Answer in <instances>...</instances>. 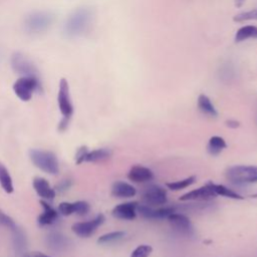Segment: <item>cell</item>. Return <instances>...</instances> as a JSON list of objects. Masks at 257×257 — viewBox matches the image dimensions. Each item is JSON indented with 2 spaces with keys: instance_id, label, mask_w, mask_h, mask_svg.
<instances>
[{
  "instance_id": "4fadbf2b",
  "label": "cell",
  "mask_w": 257,
  "mask_h": 257,
  "mask_svg": "<svg viewBox=\"0 0 257 257\" xmlns=\"http://www.w3.org/2000/svg\"><path fill=\"white\" fill-rule=\"evenodd\" d=\"M137 202H125L116 205L112 209V216L121 220H134L137 216L138 209Z\"/></svg>"
},
{
  "instance_id": "83f0119b",
  "label": "cell",
  "mask_w": 257,
  "mask_h": 257,
  "mask_svg": "<svg viewBox=\"0 0 257 257\" xmlns=\"http://www.w3.org/2000/svg\"><path fill=\"white\" fill-rule=\"evenodd\" d=\"M196 181V177L195 176H190L186 179H183V180H179V181H176V182H171V183H167L166 186L170 189V190H173V191H180L182 189H185L189 186H191L192 184H194Z\"/></svg>"
},
{
  "instance_id": "5bb4252c",
  "label": "cell",
  "mask_w": 257,
  "mask_h": 257,
  "mask_svg": "<svg viewBox=\"0 0 257 257\" xmlns=\"http://www.w3.org/2000/svg\"><path fill=\"white\" fill-rule=\"evenodd\" d=\"M167 219L169 223L173 226V228H175L180 233L189 235L193 233V225L187 216L174 212L169 215Z\"/></svg>"
},
{
  "instance_id": "74e56055",
  "label": "cell",
  "mask_w": 257,
  "mask_h": 257,
  "mask_svg": "<svg viewBox=\"0 0 257 257\" xmlns=\"http://www.w3.org/2000/svg\"><path fill=\"white\" fill-rule=\"evenodd\" d=\"M245 1H246V0H234V3H235V6H236V7L240 8V7L243 6V4L245 3Z\"/></svg>"
},
{
  "instance_id": "8d00e7d4",
  "label": "cell",
  "mask_w": 257,
  "mask_h": 257,
  "mask_svg": "<svg viewBox=\"0 0 257 257\" xmlns=\"http://www.w3.org/2000/svg\"><path fill=\"white\" fill-rule=\"evenodd\" d=\"M225 123L228 127H231V128H237L240 125V122L235 119H228V120H226Z\"/></svg>"
},
{
  "instance_id": "3957f363",
  "label": "cell",
  "mask_w": 257,
  "mask_h": 257,
  "mask_svg": "<svg viewBox=\"0 0 257 257\" xmlns=\"http://www.w3.org/2000/svg\"><path fill=\"white\" fill-rule=\"evenodd\" d=\"M91 21V12L86 8H80L73 12L65 24V33L69 37L79 36L84 33Z\"/></svg>"
},
{
  "instance_id": "52a82bcc",
  "label": "cell",
  "mask_w": 257,
  "mask_h": 257,
  "mask_svg": "<svg viewBox=\"0 0 257 257\" xmlns=\"http://www.w3.org/2000/svg\"><path fill=\"white\" fill-rule=\"evenodd\" d=\"M11 66L13 70L21 76H30L39 78L38 71L33 63L22 53L16 52L11 57Z\"/></svg>"
},
{
  "instance_id": "d6a6232c",
  "label": "cell",
  "mask_w": 257,
  "mask_h": 257,
  "mask_svg": "<svg viewBox=\"0 0 257 257\" xmlns=\"http://www.w3.org/2000/svg\"><path fill=\"white\" fill-rule=\"evenodd\" d=\"M57 211L63 216H70L73 214V203H70V202L60 203L58 205Z\"/></svg>"
},
{
  "instance_id": "1f68e13d",
  "label": "cell",
  "mask_w": 257,
  "mask_h": 257,
  "mask_svg": "<svg viewBox=\"0 0 257 257\" xmlns=\"http://www.w3.org/2000/svg\"><path fill=\"white\" fill-rule=\"evenodd\" d=\"M0 225L10 229V230H13L17 227V225L15 224L14 220L8 216L7 214H5L2 210H0Z\"/></svg>"
},
{
  "instance_id": "f1b7e54d",
  "label": "cell",
  "mask_w": 257,
  "mask_h": 257,
  "mask_svg": "<svg viewBox=\"0 0 257 257\" xmlns=\"http://www.w3.org/2000/svg\"><path fill=\"white\" fill-rule=\"evenodd\" d=\"M152 252L153 247L151 245L142 244L133 250V252L131 253V257H149Z\"/></svg>"
},
{
  "instance_id": "4316f807",
  "label": "cell",
  "mask_w": 257,
  "mask_h": 257,
  "mask_svg": "<svg viewBox=\"0 0 257 257\" xmlns=\"http://www.w3.org/2000/svg\"><path fill=\"white\" fill-rule=\"evenodd\" d=\"M125 233L123 231H113V232H109L106 234L101 235L98 239H97V243L98 244H109V243H113L116 242L120 239H122L124 237Z\"/></svg>"
},
{
  "instance_id": "2e32d148",
  "label": "cell",
  "mask_w": 257,
  "mask_h": 257,
  "mask_svg": "<svg viewBox=\"0 0 257 257\" xmlns=\"http://www.w3.org/2000/svg\"><path fill=\"white\" fill-rule=\"evenodd\" d=\"M127 178L135 183H144L153 180L154 173L151 169L145 166L136 165L132 167L131 170L128 171Z\"/></svg>"
},
{
  "instance_id": "ac0fdd59",
  "label": "cell",
  "mask_w": 257,
  "mask_h": 257,
  "mask_svg": "<svg viewBox=\"0 0 257 257\" xmlns=\"http://www.w3.org/2000/svg\"><path fill=\"white\" fill-rule=\"evenodd\" d=\"M68 238L59 232H51L46 236L47 246L55 251L64 250L68 246Z\"/></svg>"
},
{
  "instance_id": "e0dca14e",
  "label": "cell",
  "mask_w": 257,
  "mask_h": 257,
  "mask_svg": "<svg viewBox=\"0 0 257 257\" xmlns=\"http://www.w3.org/2000/svg\"><path fill=\"white\" fill-rule=\"evenodd\" d=\"M137 194L134 186L122 181H116L111 186V195L117 198H131Z\"/></svg>"
},
{
  "instance_id": "4dcf8cb0",
  "label": "cell",
  "mask_w": 257,
  "mask_h": 257,
  "mask_svg": "<svg viewBox=\"0 0 257 257\" xmlns=\"http://www.w3.org/2000/svg\"><path fill=\"white\" fill-rule=\"evenodd\" d=\"M90 207L89 204L85 201H76L73 202V214L78 216H83L88 213Z\"/></svg>"
},
{
  "instance_id": "e575fe53",
  "label": "cell",
  "mask_w": 257,
  "mask_h": 257,
  "mask_svg": "<svg viewBox=\"0 0 257 257\" xmlns=\"http://www.w3.org/2000/svg\"><path fill=\"white\" fill-rule=\"evenodd\" d=\"M71 185H72L71 180L65 179V180L60 181V182L55 186L54 190H55V192H56V191H58V192H64V191L68 190V189L71 187Z\"/></svg>"
},
{
  "instance_id": "d6986e66",
  "label": "cell",
  "mask_w": 257,
  "mask_h": 257,
  "mask_svg": "<svg viewBox=\"0 0 257 257\" xmlns=\"http://www.w3.org/2000/svg\"><path fill=\"white\" fill-rule=\"evenodd\" d=\"M236 76H237L236 67L232 62L226 61L220 65L218 69V77L222 82L230 83L236 78Z\"/></svg>"
},
{
  "instance_id": "44dd1931",
  "label": "cell",
  "mask_w": 257,
  "mask_h": 257,
  "mask_svg": "<svg viewBox=\"0 0 257 257\" xmlns=\"http://www.w3.org/2000/svg\"><path fill=\"white\" fill-rule=\"evenodd\" d=\"M247 39H257V26L246 25L239 28L235 34V42H243Z\"/></svg>"
},
{
  "instance_id": "9c48e42d",
  "label": "cell",
  "mask_w": 257,
  "mask_h": 257,
  "mask_svg": "<svg viewBox=\"0 0 257 257\" xmlns=\"http://www.w3.org/2000/svg\"><path fill=\"white\" fill-rule=\"evenodd\" d=\"M143 197L151 205H164L167 203V192L163 187L158 185H152L146 188Z\"/></svg>"
},
{
  "instance_id": "6da1fadb",
  "label": "cell",
  "mask_w": 257,
  "mask_h": 257,
  "mask_svg": "<svg viewBox=\"0 0 257 257\" xmlns=\"http://www.w3.org/2000/svg\"><path fill=\"white\" fill-rule=\"evenodd\" d=\"M58 107L62 114V118L58 124V130L63 132L67 128L70 118L73 114V105L69 93V85L65 78H61L59 81V88L57 94Z\"/></svg>"
},
{
  "instance_id": "30bf717a",
  "label": "cell",
  "mask_w": 257,
  "mask_h": 257,
  "mask_svg": "<svg viewBox=\"0 0 257 257\" xmlns=\"http://www.w3.org/2000/svg\"><path fill=\"white\" fill-rule=\"evenodd\" d=\"M217 195L215 194V192L213 191L210 182L207 183L206 185L192 190L186 194H184L183 196L180 197L181 201H202V200H209L212 198H215Z\"/></svg>"
},
{
  "instance_id": "ba28073f",
  "label": "cell",
  "mask_w": 257,
  "mask_h": 257,
  "mask_svg": "<svg viewBox=\"0 0 257 257\" xmlns=\"http://www.w3.org/2000/svg\"><path fill=\"white\" fill-rule=\"evenodd\" d=\"M104 220H105L104 216L102 214H98L91 220L84 221V222H77L73 224L71 229L76 236L81 238H87L91 236L100 225L103 224Z\"/></svg>"
},
{
  "instance_id": "8fae6325",
  "label": "cell",
  "mask_w": 257,
  "mask_h": 257,
  "mask_svg": "<svg viewBox=\"0 0 257 257\" xmlns=\"http://www.w3.org/2000/svg\"><path fill=\"white\" fill-rule=\"evenodd\" d=\"M137 211L147 219H164L168 218L169 215L175 212L173 207H162L158 209H154L147 205H138Z\"/></svg>"
},
{
  "instance_id": "ffe728a7",
  "label": "cell",
  "mask_w": 257,
  "mask_h": 257,
  "mask_svg": "<svg viewBox=\"0 0 257 257\" xmlns=\"http://www.w3.org/2000/svg\"><path fill=\"white\" fill-rule=\"evenodd\" d=\"M110 156H111V151L109 149L100 148V149L88 151V153L85 156L84 162L97 163V162H101L109 159Z\"/></svg>"
},
{
  "instance_id": "836d02e7",
  "label": "cell",
  "mask_w": 257,
  "mask_h": 257,
  "mask_svg": "<svg viewBox=\"0 0 257 257\" xmlns=\"http://www.w3.org/2000/svg\"><path fill=\"white\" fill-rule=\"evenodd\" d=\"M87 153H88V149L86 146L79 147L75 153V163L77 165L82 164L84 162V159H85V156Z\"/></svg>"
},
{
  "instance_id": "484cf974",
  "label": "cell",
  "mask_w": 257,
  "mask_h": 257,
  "mask_svg": "<svg viewBox=\"0 0 257 257\" xmlns=\"http://www.w3.org/2000/svg\"><path fill=\"white\" fill-rule=\"evenodd\" d=\"M12 232H13L12 240H13V246H14L15 252H17L18 254L23 253L26 247V238H25L24 232L19 227H16L15 229H13Z\"/></svg>"
},
{
  "instance_id": "d4e9b609",
  "label": "cell",
  "mask_w": 257,
  "mask_h": 257,
  "mask_svg": "<svg viewBox=\"0 0 257 257\" xmlns=\"http://www.w3.org/2000/svg\"><path fill=\"white\" fill-rule=\"evenodd\" d=\"M226 147H227V144L223 138L219 136H214L210 138L207 146V150L209 154L216 156V155H219L224 149H226Z\"/></svg>"
},
{
  "instance_id": "277c9868",
  "label": "cell",
  "mask_w": 257,
  "mask_h": 257,
  "mask_svg": "<svg viewBox=\"0 0 257 257\" xmlns=\"http://www.w3.org/2000/svg\"><path fill=\"white\" fill-rule=\"evenodd\" d=\"M226 177L235 184L257 183V166L238 165L227 169Z\"/></svg>"
},
{
  "instance_id": "8992f818",
  "label": "cell",
  "mask_w": 257,
  "mask_h": 257,
  "mask_svg": "<svg viewBox=\"0 0 257 257\" xmlns=\"http://www.w3.org/2000/svg\"><path fill=\"white\" fill-rule=\"evenodd\" d=\"M52 22V16L46 12H35L30 14L25 20V28L31 33L45 31Z\"/></svg>"
},
{
  "instance_id": "d590c367",
  "label": "cell",
  "mask_w": 257,
  "mask_h": 257,
  "mask_svg": "<svg viewBox=\"0 0 257 257\" xmlns=\"http://www.w3.org/2000/svg\"><path fill=\"white\" fill-rule=\"evenodd\" d=\"M24 257H51V256H48L42 252H37V251H34V252H30V253H26L24 255Z\"/></svg>"
},
{
  "instance_id": "cb8c5ba5",
  "label": "cell",
  "mask_w": 257,
  "mask_h": 257,
  "mask_svg": "<svg viewBox=\"0 0 257 257\" xmlns=\"http://www.w3.org/2000/svg\"><path fill=\"white\" fill-rule=\"evenodd\" d=\"M0 185L7 194H11L14 191L13 182L9 174V171L1 162H0Z\"/></svg>"
},
{
  "instance_id": "603a6c76",
  "label": "cell",
  "mask_w": 257,
  "mask_h": 257,
  "mask_svg": "<svg viewBox=\"0 0 257 257\" xmlns=\"http://www.w3.org/2000/svg\"><path fill=\"white\" fill-rule=\"evenodd\" d=\"M210 185L213 189V191L215 192L216 195H220L226 198H230V199H234V200H243L244 197H242L241 195H239L237 192L233 191L232 189H229L228 187L224 186V185H220V184H215L210 182Z\"/></svg>"
},
{
  "instance_id": "7c38bea8",
  "label": "cell",
  "mask_w": 257,
  "mask_h": 257,
  "mask_svg": "<svg viewBox=\"0 0 257 257\" xmlns=\"http://www.w3.org/2000/svg\"><path fill=\"white\" fill-rule=\"evenodd\" d=\"M36 194L44 201H51L55 197V190L50 186L48 181L42 177H35L32 181Z\"/></svg>"
},
{
  "instance_id": "7a4b0ae2",
  "label": "cell",
  "mask_w": 257,
  "mask_h": 257,
  "mask_svg": "<svg viewBox=\"0 0 257 257\" xmlns=\"http://www.w3.org/2000/svg\"><path fill=\"white\" fill-rule=\"evenodd\" d=\"M29 158L36 168L49 175H57L59 173V163L53 152L31 149Z\"/></svg>"
},
{
  "instance_id": "7402d4cb",
  "label": "cell",
  "mask_w": 257,
  "mask_h": 257,
  "mask_svg": "<svg viewBox=\"0 0 257 257\" xmlns=\"http://www.w3.org/2000/svg\"><path fill=\"white\" fill-rule=\"evenodd\" d=\"M198 107L199 109L204 112L205 114H208L210 116H217L218 111L216 107L214 106L211 99L206 94H200L198 97Z\"/></svg>"
},
{
  "instance_id": "f546056e",
  "label": "cell",
  "mask_w": 257,
  "mask_h": 257,
  "mask_svg": "<svg viewBox=\"0 0 257 257\" xmlns=\"http://www.w3.org/2000/svg\"><path fill=\"white\" fill-rule=\"evenodd\" d=\"M233 20L235 22H244V21H249V20H257V8L237 14V15L234 16Z\"/></svg>"
},
{
  "instance_id": "5b68a950",
  "label": "cell",
  "mask_w": 257,
  "mask_h": 257,
  "mask_svg": "<svg viewBox=\"0 0 257 257\" xmlns=\"http://www.w3.org/2000/svg\"><path fill=\"white\" fill-rule=\"evenodd\" d=\"M41 89V83L39 78L30 76H21L13 84V90L15 94L23 101L31 99L33 93Z\"/></svg>"
},
{
  "instance_id": "9a60e30c",
  "label": "cell",
  "mask_w": 257,
  "mask_h": 257,
  "mask_svg": "<svg viewBox=\"0 0 257 257\" xmlns=\"http://www.w3.org/2000/svg\"><path fill=\"white\" fill-rule=\"evenodd\" d=\"M40 204L42 206V213L38 216L37 218V223L39 226L44 227V226H49L52 225L56 222L58 219V211L53 209L46 201L41 200Z\"/></svg>"
}]
</instances>
